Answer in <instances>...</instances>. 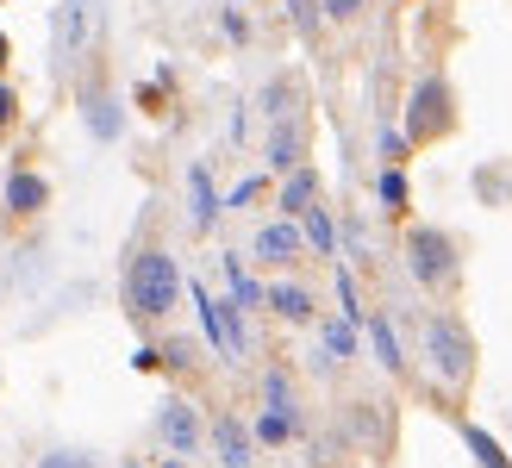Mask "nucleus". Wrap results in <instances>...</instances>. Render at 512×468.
Listing matches in <instances>:
<instances>
[{"mask_svg":"<svg viewBox=\"0 0 512 468\" xmlns=\"http://www.w3.org/2000/svg\"><path fill=\"white\" fill-rule=\"evenodd\" d=\"M363 7H369V0H319V13H325V19H338V25H344V19H356Z\"/></svg>","mask_w":512,"mask_h":468,"instance_id":"21","label":"nucleus"},{"mask_svg":"<svg viewBox=\"0 0 512 468\" xmlns=\"http://www.w3.org/2000/svg\"><path fill=\"white\" fill-rule=\"evenodd\" d=\"M294 256H300V231H294L288 219H275V225L256 231V263L281 269V263H294Z\"/></svg>","mask_w":512,"mask_h":468,"instance_id":"5","label":"nucleus"},{"mask_svg":"<svg viewBox=\"0 0 512 468\" xmlns=\"http://www.w3.org/2000/svg\"><path fill=\"white\" fill-rule=\"evenodd\" d=\"M50 25H57V50H63V57H75V44L88 38V13H82V0H63Z\"/></svg>","mask_w":512,"mask_h":468,"instance_id":"7","label":"nucleus"},{"mask_svg":"<svg viewBox=\"0 0 512 468\" xmlns=\"http://www.w3.org/2000/svg\"><path fill=\"white\" fill-rule=\"evenodd\" d=\"M50 468H88V462H69V456H50Z\"/></svg>","mask_w":512,"mask_h":468,"instance_id":"25","label":"nucleus"},{"mask_svg":"<svg viewBox=\"0 0 512 468\" xmlns=\"http://www.w3.org/2000/svg\"><path fill=\"white\" fill-rule=\"evenodd\" d=\"M219 450H225V462H232V468L250 462V444H244V431H238L232 419H219Z\"/></svg>","mask_w":512,"mask_h":468,"instance_id":"15","label":"nucleus"},{"mask_svg":"<svg viewBox=\"0 0 512 468\" xmlns=\"http://www.w3.org/2000/svg\"><path fill=\"white\" fill-rule=\"evenodd\" d=\"M175 300H182V269H175L169 250H138L132 269H125V306L138 319H169Z\"/></svg>","mask_w":512,"mask_h":468,"instance_id":"1","label":"nucleus"},{"mask_svg":"<svg viewBox=\"0 0 512 468\" xmlns=\"http://www.w3.org/2000/svg\"><path fill=\"white\" fill-rule=\"evenodd\" d=\"M450 132V88L444 82H419L413 88V113H406V138L413 144H431Z\"/></svg>","mask_w":512,"mask_h":468,"instance_id":"4","label":"nucleus"},{"mask_svg":"<svg viewBox=\"0 0 512 468\" xmlns=\"http://www.w3.org/2000/svg\"><path fill=\"white\" fill-rule=\"evenodd\" d=\"M300 150H306V132H300V125H275V138H269V169H300Z\"/></svg>","mask_w":512,"mask_h":468,"instance_id":"8","label":"nucleus"},{"mask_svg":"<svg viewBox=\"0 0 512 468\" xmlns=\"http://www.w3.org/2000/svg\"><path fill=\"white\" fill-rule=\"evenodd\" d=\"M7 57H13V44H7V32H0V69H7Z\"/></svg>","mask_w":512,"mask_h":468,"instance_id":"26","label":"nucleus"},{"mask_svg":"<svg viewBox=\"0 0 512 468\" xmlns=\"http://www.w3.org/2000/svg\"><path fill=\"white\" fill-rule=\"evenodd\" d=\"M325 350L331 356H350V325H325Z\"/></svg>","mask_w":512,"mask_h":468,"instance_id":"22","label":"nucleus"},{"mask_svg":"<svg viewBox=\"0 0 512 468\" xmlns=\"http://www.w3.org/2000/svg\"><path fill=\"white\" fill-rule=\"evenodd\" d=\"M288 431H294V419H288V412H269V419L256 425V437H263V444H281Z\"/></svg>","mask_w":512,"mask_h":468,"instance_id":"18","label":"nucleus"},{"mask_svg":"<svg viewBox=\"0 0 512 468\" xmlns=\"http://www.w3.org/2000/svg\"><path fill=\"white\" fill-rule=\"evenodd\" d=\"M306 244H313L319 256H331V250H338V231H331V219H325V206H306Z\"/></svg>","mask_w":512,"mask_h":468,"instance_id":"13","label":"nucleus"},{"mask_svg":"<svg viewBox=\"0 0 512 468\" xmlns=\"http://www.w3.org/2000/svg\"><path fill=\"white\" fill-rule=\"evenodd\" d=\"M425 356H431V375H438L444 387H469V375H475V337H469V325L456 319V312L425 319Z\"/></svg>","mask_w":512,"mask_h":468,"instance_id":"2","label":"nucleus"},{"mask_svg":"<svg viewBox=\"0 0 512 468\" xmlns=\"http://www.w3.org/2000/svg\"><path fill=\"white\" fill-rule=\"evenodd\" d=\"M313 200H319V175H313V169H288V181H281V213L300 219Z\"/></svg>","mask_w":512,"mask_h":468,"instance_id":"6","label":"nucleus"},{"mask_svg":"<svg viewBox=\"0 0 512 468\" xmlns=\"http://www.w3.org/2000/svg\"><path fill=\"white\" fill-rule=\"evenodd\" d=\"M163 437L188 456V450H194V437H200V431H194V412H188V406H169V412H163Z\"/></svg>","mask_w":512,"mask_h":468,"instance_id":"12","label":"nucleus"},{"mask_svg":"<svg viewBox=\"0 0 512 468\" xmlns=\"http://www.w3.org/2000/svg\"><path fill=\"white\" fill-rule=\"evenodd\" d=\"M263 394H269V406H275V412H294V394H288V375H269V381H263Z\"/></svg>","mask_w":512,"mask_h":468,"instance_id":"19","label":"nucleus"},{"mask_svg":"<svg viewBox=\"0 0 512 468\" xmlns=\"http://www.w3.org/2000/svg\"><path fill=\"white\" fill-rule=\"evenodd\" d=\"M375 194L388 200V213H406V175H400V169L381 175V181H375Z\"/></svg>","mask_w":512,"mask_h":468,"instance_id":"17","label":"nucleus"},{"mask_svg":"<svg viewBox=\"0 0 512 468\" xmlns=\"http://www.w3.org/2000/svg\"><path fill=\"white\" fill-rule=\"evenodd\" d=\"M13 107H19V100H13V88H7V82H0V125H7V119H13Z\"/></svg>","mask_w":512,"mask_h":468,"instance_id":"24","label":"nucleus"},{"mask_svg":"<svg viewBox=\"0 0 512 468\" xmlns=\"http://www.w3.org/2000/svg\"><path fill=\"white\" fill-rule=\"evenodd\" d=\"M288 7H294V25H300V32H313V0H288Z\"/></svg>","mask_w":512,"mask_h":468,"instance_id":"23","label":"nucleus"},{"mask_svg":"<svg viewBox=\"0 0 512 468\" xmlns=\"http://www.w3.org/2000/svg\"><path fill=\"white\" fill-rule=\"evenodd\" d=\"M406 269H413L419 288H450L456 281V244L431 225H413L406 231Z\"/></svg>","mask_w":512,"mask_h":468,"instance_id":"3","label":"nucleus"},{"mask_svg":"<svg viewBox=\"0 0 512 468\" xmlns=\"http://www.w3.org/2000/svg\"><path fill=\"white\" fill-rule=\"evenodd\" d=\"M188 194H194V225L207 231L213 213H219V200H213V175H207V169H188Z\"/></svg>","mask_w":512,"mask_h":468,"instance_id":"10","label":"nucleus"},{"mask_svg":"<svg viewBox=\"0 0 512 468\" xmlns=\"http://www.w3.org/2000/svg\"><path fill=\"white\" fill-rule=\"evenodd\" d=\"M463 437H469V450H475V462H481V468H512V462L500 456V444H494V437L481 431V425H463Z\"/></svg>","mask_w":512,"mask_h":468,"instance_id":"14","label":"nucleus"},{"mask_svg":"<svg viewBox=\"0 0 512 468\" xmlns=\"http://www.w3.org/2000/svg\"><path fill=\"white\" fill-rule=\"evenodd\" d=\"M369 337H375V350H381V362H388V369H406V356H400V344H394V325H388V319H375Z\"/></svg>","mask_w":512,"mask_h":468,"instance_id":"16","label":"nucleus"},{"mask_svg":"<svg viewBox=\"0 0 512 468\" xmlns=\"http://www.w3.org/2000/svg\"><path fill=\"white\" fill-rule=\"evenodd\" d=\"M7 206H13V213H38V206H44V181L38 175H13L7 181Z\"/></svg>","mask_w":512,"mask_h":468,"instance_id":"11","label":"nucleus"},{"mask_svg":"<svg viewBox=\"0 0 512 468\" xmlns=\"http://www.w3.org/2000/svg\"><path fill=\"white\" fill-rule=\"evenodd\" d=\"M269 306H275V319H288V325L313 319V294L306 288H269Z\"/></svg>","mask_w":512,"mask_h":468,"instance_id":"9","label":"nucleus"},{"mask_svg":"<svg viewBox=\"0 0 512 468\" xmlns=\"http://www.w3.org/2000/svg\"><path fill=\"white\" fill-rule=\"evenodd\" d=\"M88 119H94V132H100V138H113V132H119V119H113L107 100H88Z\"/></svg>","mask_w":512,"mask_h":468,"instance_id":"20","label":"nucleus"}]
</instances>
